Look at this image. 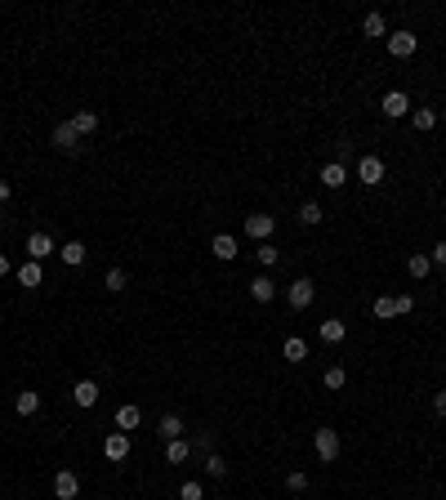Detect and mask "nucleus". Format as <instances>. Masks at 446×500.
<instances>
[{
	"label": "nucleus",
	"mask_w": 446,
	"mask_h": 500,
	"mask_svg": "<svg viewBox=\"0 0 446 500\" xmlns=\"http://www.w3.org/2000/svg\"><path fill=\"white\" fill-rule=\"evenodd\" d=\"M286 299L295 313H303V308H312V299H317V286H312V277H295L286 286Z\"/></svg>",
	"instance_id": "obj_1"
},
{
	"label": "nucleus",
	"mask_w": 446,
	"mask_h": 500,
	"mask_svg": "<svg viewBox=\"0 0 446 500\" xmlns=\"http://www.w3.org/2000/svg\"><path fill=\"white\" fill-rule=\"evenodd\" d=\"M241 228H245V237H250V241H259V246H263V241H268L272 232H277V219L259 210V214H245V223H241Z\"/></svg>",
	"instance_id": "obj_2"
},
{
	"label": "nucleus",
	"mask_w": 446,
	"mask_h": 500,
	"mask_svg": "<svg viewBox=\"0 0 446 500\" xmlns=\"http://www.w3.org/2000/svg\"><path fill=\"white\" fill-rule=\"evenodd\" d=\"M312 451H317V460L335 465V460H339V433L335 429H317V433H312Z\"/></svg>",
	"instance_id": "obj_3"
},
{
	"label": "nucleus",
	"mask_w": 446,
	"mask_h": 500,
	"mask_svg": "<svg viewBox=\"0 0 446 500\" xmlns=\"http://www.w3.org/2000/svg\"><path fill=\"white\" fill-rule=\"evenodd\" d=\"M384 174H388V166L379 161L375 152H366L362 161H357V179H362L366 188H379V183H384Z\"/></svg>",
	"instance_id": "obj_4"
},
{
	"label": "nucleus",
	"mask_w": 446,
	"mask_h": 500,
	"mask_svg": "<svg viewBox=\"0 0 446 500\" xmlns=\"http://www.w3.org/2000/svg\"><path fill=\"white\" fill-rule=\"evenodd\" d=\"M23 250H27V259H32V263H41V259H50V254H59V241H54L50 232H32Z\"/></svg>",
	"instance_id": "obj_5"
},
{
	"label": "nucleus",
	"mask_w": 446,
	"mask_h": 500,
	"mask_svg": "<svg viewBox=\"0 0 446 500\" xmlns=\"http://www.w3.org/2000/svg\"><path fill=\"white\" fill-rule=\"evenodd\" d=\"M384 45H388V54H393V59H411V54L420 50V36H415V32H393Z\"/></svg>",
	"instance_id": "obj_6"
},
{
	"label": "nucleus",
	"mask_w": 446,
	"mask_h": 500,
	"mask_svg": "<svg viewBox=\"0 0 446 500\" xmlns=\"http://www.w3.org/2000/svg\"><path fill=\"white\" fill-rule=\"evenodd\" d=\"M379 112H384L388 121H402L406 112H411V99H406L402 90H388V94H384V103H379Z\"/></svg>",
	"instance_id": "obj_7"
},
{
	"label": "nucleus",
	"mask_w": 446,
	"mask_h": 500,
	"mask_svg": "<svg viewBox=\"0 0 446 500\" xmlns=\"http://www.w3.org/2000/svg\"><path fill=\"white\" fill-rule=\"evenodd\" d=\"M50 143L59 148V152H81V134H76V130H72V121H63V126H54Z\"/></svg>",
	"instance_id": "obj_8"
},
{
	"label": "nucleus",
	"mask_w": 446,
	"mask_h": 500,
	"mask_svg": "<svg viewBox=\"0 0 446 500\" xmlns=\"http://www.w3.org/2000/svg\"><path fill=\"white\" fill-rule=\"evenodd\" d=\"M54 496L59 500H76L81 496V478H76L72 469H59V474H54Z\"/></svg>",
	"instance_id": "obj_9"
},
{
	"label": "nucleus",
	"mask_w": 446,
	"mask_h": 500,
	"mask_svg": "<svg viewBox=\"0 0 446 500\" xmlns=\"http://www.w3.org/2000/svg\"><path fill=\"white\" fill-rule=\"evenodd\" d=\"M272 295H277V281H272L268 272H254V277H250V299H254V304H268Z\"/></svg>",
	"instance_id": "obj_10"
},
{
	"label": "nucleus",
	"mask_w": 446,
	"mask_h": 500,
	"mask_svg": "<svg viewBox=\"0 0 446 500\" xmlns=\"http://www.w3.org/2000/svg\"><path fill=\"white\" fill-rule=\"evenodd\" d=\"M103 456L108 460H125L130 456V433H108V438H103Z\"/></svg>",
	"instance_id": "obj_11"
},
{
	"label": "nucleus",
	"mask_w": 446,
	"mask_h": 500,
	"mask_svg": "<svg viewBox=\"0 0 446 500\" xmlns=\"http://www.w3.org/2000/svg\"><path fill=\"white\" fill-rule=\"evenodd\" d=\"M99 398H103V389L94 380H76V389H72V402H76V407H94Z\"/></svg>",
	"instance_id": "obj_12"
},
{
	"label": "nucleus",
	"mask_w": 446,
	"mask_h": 500,
	"mask_svg": "<svg viewBox=\"0 0 446 500\" xmlns=\"http://www.w3.org/2000/svg\"><path fill=\"white\" fill-rule=\"evenodd\" d=\"M317 335H321V344H344V339H348V326L339 322V317H326V322L317 326Z\"/></svg>",
	"instance_id": "obj_13"
},
{
	"label": "nucleus",
	"mask_w": 446,
	"mask_h": 500,
	"mask_svg": "<svg viewBox=\"0 0 446 500\" xmlns=\"http://www.w3.org/2000/svg\"><path fill=\"white\" fill-rule=\"evenodd\" d=\"M156 433H161L165 442H174V438H183V433H187V424H183V416L165 411V416H161V424H156Z\"/></svg>",
	"instance_id": "obj_14"
},
{
	"label": "nucleus",
	"mask_w": 446,
	"mask_h": 500,
	"mask_svg": "<svg viewBox=\"0 0 446 500\" xmlns=\"http://www.w3.org/2000/svg\"><path fill=\"white\" fill-rule=\"evenodd\" d=\"M317 179H321L326 188H344V183H348V166H344V161H326Z\"/></svg>",
	"instance_id": "obj_15"
},
{
	"label": "nucleus",
	"mask_w": 446,
	"mask_h": 500,
	"mask_svg": "<svg viewBox=\"0 0 446 500\" xmlns=\"http://www.w3.org/2000/svg\"><path fill=\"white\" fill-rule=\"evenodd\" d=\"M406 272H411L415 281H424L433 272V259H429V250H415V254H406Z\"/></svg>",
	"instance_id": "obj_16"
},
{
	"label": "nucleus",
	"mask_w": 446,
	"mask_h": 500,
	"mask_svg": "<svg viewBox=\"0 0 446 500\" xmlns=\"http://www.w3.org/2000/svg\"><path fill=\"white\" fill-rule=\"evenodd\" d=\"M210 254H214V259H236V254H241V250H236V237H232V232H219V237H214L210 241Z\"/></svg>",
	"instance_id": "obj_17"
},
{
	"label": "nucleus",
	"mask_w": 446,
	"mask_h": 500,
	"mask_svg": "<svg viewBox=\"0 0 446 500\" xmlns=\"http://www.w3.org/2000/svg\"><path fill=\"white\" fill-rule=\"evenodd\" d=\"M72 130H76L81 139H90L94 130H99V112H94V108H81V112L72 117Z\"/></svg>",
	"instance_id": "obj_18"
},
{
	"label": "nucleus",
	"mask_w": 446,
	"mask_h": 500,
	"mask_svg": "<svg viewBox=\"0 0 446 500\" xmlns=\"http://www.w3.org/2000/svg\"><path fill=\"white\" fill-rule=\"evenodd\" d=\"M14 277H18V286H27V290H36V286H41V281H45V268H41V263H32V259H27V263H23V268H18V272H14Z\"/></svg>",
	"instance_id": "obj_19"
},
{
	"label": "nucleus",
	"mask_w": 446,
	"mask_h": 500,
	"mask_svg": "<svg viewBox=\"0 0 446 500\" xmlns=\"http://www.w3.org/2000/svg\"><path fill=\"white\" fill-rule=\"evenodd\" d=\"M14 411H18V416H36V411H41V393L23 389V393L14 398Z\"/></svg>",
	"instance_id": "obj_20"
},
{
	"label": "nucleus",
	"mask_w": 446,
	"mask_h": 500,
	"mask_svg": "<svg viewBox=\"0 0 446 500\" xmlns=\"http://www.w3.org/2000/svg\"><path fill=\"white\" fill-rule=\"evenodd\" d=\"M187 456H192V442H187V438H174V442H165V460H170V465H183Z\"/></svg>",
	"instance_id": "obj_21"
},
{
	"label": "nucleus",
	"mask_w": 446,
	"mask_h": 500,
	"mask_svg": "<svg viewBox=\"0 0 446 500\" xmlns=\"http://www.w3.org/2000/svg\"><path fill=\"white\" fill-rule=\"evenodd\" d=\"M139 420H143V411H139L134 402H125V407L116 411V429H121V433H125V429H139Z\"/></svg>",
	"instance_id": "obj_22"
},
{
	"label": "nucleus",
	"mask_w": 446,
	"mask_h": 500,
	"mask_svg": "<svg viewBox=\"0 0 446 500\" xmlns=\"http://www.w3.org/2000/svg\"><path fill=\"white\" fill-rule=\"evenodd\" d=\"M371 317H375V322H393V317H397V304H393V295H379L375 304H371Z\"/></svg>",
	"instance_id": "obj_23"
},
{
	"label": "nucleus",
	"mask_w": 446,
	"mask_h": 500,
	"mask_svg": "<svg viewBox=\"0 0 446 500\" xmlns=\"http://www.w3.org/2000/svg\"><path fill=\"white\" fill-rule=\"evenodd\" d=\"M281 357H286V362H295V366H299V362H303V357H308V344H303V339H299V335H290V339H286V344H281Z\"/></svg>",
	"instance_id": "obj_24"
},
{
	"label": "nucleus",
	"mask_w": 446,
	"mask_h": 500,
	"mask_svg": "<svg viewBox=\"0 0 446 500\" xmlns=\"http://www.w3.org/2000/svg\"><path fill=\"white\" fill-rule=\"evenodd\" d=\"M321 219H326V210H321L317 201H303V206H299V223H303V228H317Z\"/></svg>",
	"instance_id": "obj_25"
},
{
	"label": "nucleus",
	"mask_w": 446,
	"mask_h": 500,
	"mask_svg": "<svg viewBox=\"0 0 446 500\" xmlns=\"http://www.w3.org/2000/svg\"><path fill=\"white\" fill-rule=\"evenodd\" d=\"M362 36H384V41H388V23H384V14H366V18H362Z\"/></svg>",
	"instance_id": "obj_26"
},
{
	"label": "nucleus",
	"mask_w": 446,
	"mask_h": 500,
	"mask_svg": "<svg viewBox=\"0 0 446 500\" xmlns=\"http://www.w3.org/2000/svg\"><path fill=\"white\" fill-rule=\"evenodd\" d=\"M85 254H90V250H85L81 241H68V246H59V259H63V263H72V268H76V263H85Z\"/></svg>",
	"instance_id": "obj_27"
},
{
	"label": "nucleus",
	"mask_w": 446,
	"mask_h": 500,
	"mask_svg": "<svg viewBox=\"0 0 446 500\" xmlns=\"http://www.w3.org/2000/svg\"><path fill=\"white\" fill-rule=\"evenodd\" d=\"M321 384H326L330 393H335V389H344V384H348V371H344V366H326V375H321Z\"/></svg>",
	"instance_id": "obj_28"
},
{
	"label": "nucleus",
	"mask_w": 446,
	"mask_h": 500,
	"mask_svg": "<svg viewBox=\"0 0 446 500\" xmlns=\"http://www.w3.org/2000/svg\"><path fill=\"white\" fill-rule=\"evenodd\" d=\"M103 286L112 290V295H121V290L130 286V277H125V268H108V277H103Z\"/></svg>",
	"instance_id": "obj_29"
},
{
	"label": "nucleus",
	"mask_w": 446,
	"mask_h": 500,
	"mask_svg": "<svg viewBox=\"0 0 446 500\" xmlns=\"http://www.w3.org/2000/svg\"><path fill=\"white\" fill-rule=\"evenodd\" d=\"M411 121H415V130H433V126H438V112H433V108H415Z\"/></svg>",
	"instance_id": "obj_30"
},
{
	"label": "nucleus",
	"mask_w": 446,
	"mask_h": 500,
	"mask_svg": "<svg viewBox=\"0 0 446 500\" xmlns=\"http://www.w3.org/2000/svg\"><path fill=\"white\" fill-rule=\"evenodd\" d=\"M205 478H227V465H223L219 451H210V456H205Z\"/></svg>",
	"instance_id": "obj_31"
},
{
	"label": "nucleus",
	"mask_w": 446,
	"mask_h": 500,
	"mask_svg": "<svg viewBox=\"0 0 446 500\" xmlns=\"http://www.w3.org/2000/svg\"><path fill=\"white\" fill-rule=\"evenodd\" d=\"M179 500H205V487L196 483V478H187V483L179 487Z\"/></svg>",
	"instance_id": "obj_32"
},
{
	"label": "nucleus",
	"mask_w": 446,
	"mask_h": 500,
	"mask_svg": "<svg viewBox=\"0 0 446 500\" xmlns=\"http://www.w3.org/2000/svg\"><path fill=\"white\" fill-rule=\"evenodd\" d=\"M277 259H281V250L272 246V241H263V246H259V263H263V268H277Z\"/></svg>",
	"instance_id": "obj_33"
},
{
	"label": "nucleus",
	"mask_w": 446,
	"mask_h": 500,
	"mask_svg": "<svg viewBox=\"0 0 446 500\" xmlns=\"http://www.w3.org/2000/svg\"><path fill=\"white\" fill-rule=\"evenodd\" d=\"M286 487H290V492H308V474H303V469H290V474H286Z\"/></svg>",
	"instance_id": "obj_34"
},
{
	"label": "nucleus",
	"mask_w": 446,
	"mask_h": 500,
	"mask_svg": "<svg viewBox=\"0 0 446 500\" xmlns=\"http://www.w3.org/2000/svg\"><path fill=\"white\" fill-rule=\"evenodd\" d=\"M393 304H397V317H411L415 313V295H393Z\"/></svg>",
	"instance_id": "obj_35"
},
{
	"label": "nucleus",
	"mask_w": 446,
	"mask_h": 500,
	"mask_svg": "<svg viewBox=\"0 0 446 500\" xmlns=\"http://www.w3.org/2000/svg\"><path fill=\"white\" fill-rule=\"evenodd\" d=\"M429 259H433V263H438V268H446V241H438V246H433V250H429Z\"/></svg>",
	"instance_id": "obj_36"
},
{
	"label": "nucleus",
	"mask_w": 446,
	"mask_h": 500,
	"mask_svg": "<svg viewBox=\"0 0 446 500\" xmlns=\"http://www.w3.org/2000/svg\"><path fill=\"white\" fill-rule=\"evenodd\" d=\"M192 447H201V451H214V433H210V429H205V433H196V442H192Z\"/></svg>",
	"instance_id": "obj_37"
},
{
	"label": "nucleus",
	"mask_w": 446,
	"mask_h": 500,
	"mask_svg": "<svg viewBox=\"0 0 446 500\" xmlns=\"http://www.w3.org/2000/svg\"><path fill=\"white\" fill-rule=\"evenodd\" d=\"M433 411H438V416L446 420V389H438V393H433Z\"/></svg>",
	"instance_id": "obj_38"
},
{
	"label": "nucleus",
	"mask_w": 446,
	"mask_h": 500,
	"mask_svg": "<svg viewBox=\"0 0 446 500\" xmlns=\"http://www.w3.org/2000/svg\"><path fill=\"white\" fill-rule=\"evenodd\" d=\"M0 277H9V254H0Z\"/></svg>",
	"instance_id": "obj_39"
},
{
	"label": "nucleus",
	"mask_w": 446,
	"mask_h": 500,
	"mask_svg": "<svg viewBox=\"0 0 446 500\" xmlns=\"http://www.w3.org/2000/svg\"><path fill=\"white\" fill-rule=\"evenodd\" d=\"M0 201H9V183H5V179H0Z\"/></svg>",
	"instance_id": "obj_40"
}]
</instances>
